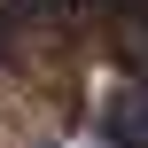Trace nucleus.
Masks as SVG:
<instances>
[{
    "instance_id": "f257e3e1",
    "label": "nucleus",
    "mask_w": 148,
    "mask_h": 148,
    "mask_svg": "<svg viewBox=\"0 0 148 148\" xmlns=\"http://www.w3.org/2000/svg\"><path fill=\"white\" fill-rule=\"evenodd\" d=\"M101 140L109 148H148V70L101 101Z\"/></svg>"
},
{
    "instance_id": "f03ea898",
    "label": "nucleus",
    "mask_w": 148,
    "mask_h": 148,
    "mask_svg": "<svg viewBox=\"0 0 148 148\" xmlns=\"http://www.w3.org/2000/svg\"><path fill=\"white\" fill-rule=\"evenodd\" d=\"M94 148H109V140H94Z\"/></svg>"
}]
</instances>
